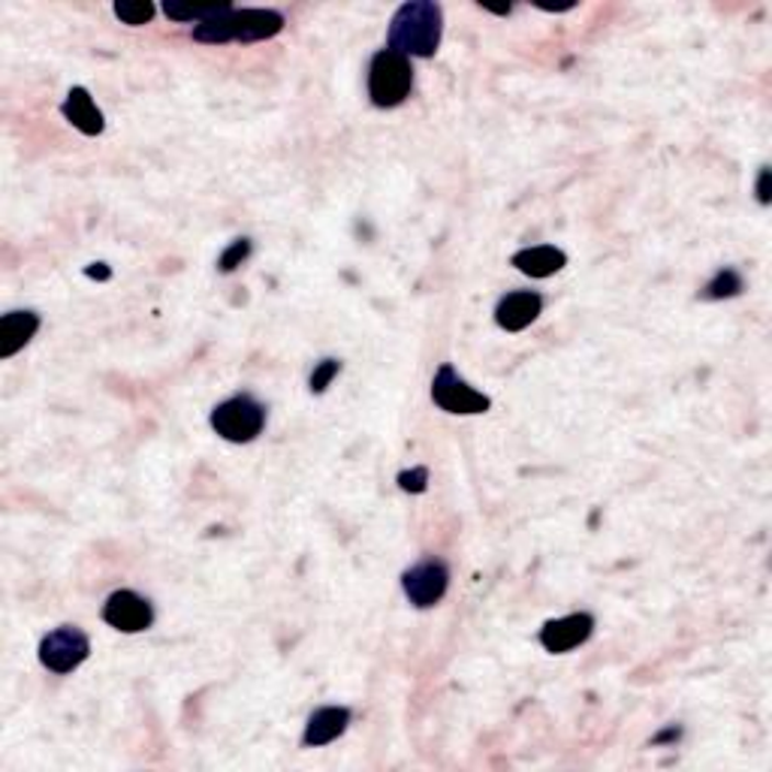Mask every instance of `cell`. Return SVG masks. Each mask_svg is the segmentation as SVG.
Instances as JSON below:
<instances>
[{
    "mask_svg": "<svg viewBox=\"0 0 772 772\" xmlns=\"http://www.w3.org/2000/svg\"><path fill=\"white\" fill-rule=\"evenodd\" d=\"M444 36V10L432 0L401 3L389 22V48L405 58H434Z\"/></svg>",
    "mask_w": 772,
    "mask_h": 772,
    "instance_id": "1",
    "label": "cell"
},
{
    "mask_svg": "<svg viewBox=\"0 0 772 772\" xmlns=\"http://www.w3.org/2000/svg\"><path fill=\"white\" fill-rule=\"evenodd\" d=\"M413 91V67L410 58L398 55L393 48L374 52L368 64V96L377 109H396Z\"/></svg>",
    "mask_w": 772,
    "mask_h": 772,
    "instance_id": "2",
    "label": "cell"
},
{
    "mask_svg": "<svg viewBox=\"0 0 772 772\" xmlns=\"http://www.w3.org/2000/svg\"><path fill=\"white\" fill-rule=\"evenodd\" d=\"M212 429L220 434L229 444H251L257 434L263 432L265 425V408L263 401H257L251 393H239V396L220 401L212 410Z\"/></svg>",
    "mask_w": 772,
    "mask_h": 772,
    "instance_id": "3",
    "label": "cell"
},
{
    "mask_svg": "<svg viewBox=\"0 0 772 772\" xmlns=\"http://www.w3.org/2000/svg\"><path fill=\"white\" fill-rule=\"evenodd\" d=\"M432 401L446 413H456V417H474V413H486L492 408V398L483 396L480 389H474L450 362H444L434 372Z\"/></svg>",
    "mask_w": 772,
    "mask_h": 772,
    "instance_id": "4",
    "label": "cell"
},
{
    "mask_svg": "<svg viewBox=\"0 0 772 772\" xmlns=\"http://www.w3.org/2000/svg\"><path fill=\"white\" fill-rule=\"evenodd\" d=\"M36 655H39V663L46 667L48 673L67 676L88 661L91 639L76 625H60L39 639V651Z\"/></svg>",
    "mask_w": 772,
    "mask_h": 772,
    "instance_id": "5",
    "label": "cell"
},
{
    "mask_svg": "<svg viewBox=\"0 0 772 772\" xmlns=\"http://www.w3.org/2000/svg\"><path fill=\"white\" fill-rule=\"evenodd\" d=\"M401 589L417 610H432L444 601L446 589H450V567L441 558L429 555L401 574Z\"/></svg>",
    "mask_w": 772,
    "mask_h": 772,
    "instance_id": "6",
    "label": "cell"
},
{
    "mask_svg": "<svg viewBox=\"0 0 772 772\" xmlns=\"http://www.w3.org/2000/svg\"><path fill=\"white\" fill-rule=\"evenodd\" d=\"M103 622L121 634H143L155 625V606L139 591L118 589L112 591L103 603Z\"/></svg>",
    "mask_w": 772,
    "mask_h": 772,
    "instance_id": "7",
    "label": "cell"
},
{
    "mask_svg": "<svg viewBox=\"0 0 772 772\" xmlns=\"http://www.w3.org/2000/svg\"><path fill=\"white\" fill-rule=\"evenodd\" d=\"M591 634H594V615L570 613L561 618H549L541 627V646L553 655H565V651H574L582 643H589Z\"/></svg>",
    "mask_w": 772,
    "mask_h": 772,
    "instance_id": "8",
    "label": "cell"
},
{
    "mask_svg": "<svg viewBox=\"0 0 772 772\" xmlns=\"http://www.w3.org/2000/svg\"><path fill=\"white\" fill-rule=\"evenodd\" d=\"M284 12L277 10H236L229 12V34L232 43H260L284 31Z\"/></svg>",
    "mask_w": 772,
    "mask_h": 772,
    "instance_id": "9",
    "label": "cell"
},
{
    "mask_svg": "<svg viewBox=\"0 0 772 772\" xmlns=\"http://www.w3.org/2000/svg\"><path fill=\"white\" fill-rule=\"evenodd\" d=\"M543 314V296L534 290H513L495 305V323L504 332H522Z\"/></svg>",
    "mask_w": 772,
    "mask_h": 772,
    "instance_id": "10",
    "label": "cell"
},
{
    "mask_svg": "<svg viewBox=\"0 0 772 772\" xmlns=\"http://www.w3.org/2000/svg\"><path fill=\"white\" fill-rule=\"evenodd\" d=\"M350 722H353V712L348 706H323L317 709L305 724V734H302V746L305 748H320L336 742L338 736L348 734Z\"/></svg>",
    "mask_w": 772,
    "mask_h": 772,
    "instance_id": "11",
    "label": "cell"
},
{
    "mask_svg": "<svg viewBox=\"0 0 772 772\" xmlns=\"http://www.w3.org/2000/svg\"><path fill=\"white\" fill-rule=\"evenodd\" d=\"M60 115L70 121L76 130L84 133V136H100V133L106 130V118H103V112H100V106L94 103L91 91L82 88V84L70 88L67 100L60 103Z\"/></svg>",
    "mask_w": 772,
    "mask_h": 772,
    "instance_id": "12",
    "label": "cell"
},
{
    "mask_svg": "<svg viewBox=\"0 0 772 772\" xmlns=\"http://www.w3.org/2000/svg\"><path fill=\"white\" fill-rule=\"evenodd\" d=\"M39 332V314L36 311H7L0 317V360L15 356L31 338Z\"/></svg>",
    "mask_w": 772,
    "mask_h": 772,
    "instance_id": "13",
    "label": "cell"
},
{
    "mask_svg": "<svg viewBox=\"0 0 772 772\" xmlns=\"http://www.w3.org/2000/svg\"><path fill=\"white\" fill-rule=\"evenodd\" d=\"M510 263L516 265L522 275L529 277H553L555 272H561L567 265V253L555 245H534V248H522L510 257Z\"/></svg>",
    "mask_w": 772,
    "mask_h": 772,
    "instance_id": "14",
    "label": "cell"
},
{
    "mask_svg": "<svg viewBox=\"0 0 772 772\" xmlns=\"http://www.w3.org/2000/svg\"><path fill=\"white\" fill-rule=\"evenodd\" d=\"M746 290V281H742V275L736 272L734 265H724V269H718L715 275L703 284V290H700V299L703 302H722V299H734V296H739Z\"/></svg>",
    "mask_w": 772,
    "mask_h": 772,
    "instance_id": "15",
    "label": "cell"
},
{
    "mask_svg": "<svg viewBox=\"0 0 772 772\" xmlns=\"http://www.w3.org/2000/svg\"><path fill=\"white\" fill-rule=\"evenodd\" d=\"M232 3H227V0H220V3H163V12H167V19H172V22H193L200 24L205 22V19H212V15H217V12L229 10Z\"/></svg>",
    "mask_w": 772,
    "mask_h": 772,
    "instance_id": "16",
    "label": "cell"
},
{
    "mask_svg": "<svg viewBox=\"0 0 772 772\" xmlns=\"http://www.w3.org/2000/svg\"><path fill=\"white\" fill-rule=\"evenodd\" d=\"M112 12H115V19H121L124 24L139 27V24H148L155 19L157 7L151 0H118V3L112 7Z\"/></svg>",
    "mask_w": 772,
    "mask_h": 772,
    "instance_id": "17",
    "label": "cell"
},
{
    "mask_svg": "<svg viewBox=\"0 0 772 772\" xmlns=\"http://www.w3.org/2000/svg\"><path fill=\"white\" fill-rule=\"evenodd\" d=\"M338 372H341V360L326 356V360H320L314 365L311 377H308V389H311L314 396H323L326 389H329V384L338 377Z\"/></svg>",
    "mask_w": 772,
    "mask_h": 772,
    "instance_id": "18",
    "label": "cell"
},
{
    "mask_svg": "<svg viewBox=\"0 0 772 772\" xmlns=\"http://www.w3.org/2000/svg\"><path fill=\"white\" fill-rule=\"evenodd\" d=\"M251 239H236L229 241V248L220 257H217V272H224V275H229V272H236L248 257H251Z\"/></svg>",
    "mask_w": 772,
    "mask_h": 772,
    "instance_id": "19",
    "label": "cell"
},
{
    "mask_svg": "<svg viewBox=\"0 0 772 772\" xmlns=\"http://www.w3.org/2000/svg\"><path fill=\"white\" fill-rule=\"evenodd\" d=\"M398 486L410 495H422L429 489V468H410L398 474Z\"/></svg>",
    "mask_w": 772,
    "mask_h": 772,
    "instance_id": "20",
    "label": "cell"
},
{
    "mask_svg": "<svg viewBox=\"0 0 772 772\" xmlns=\"http://www.w3.org/2000/svg\"><path fill=\"white\" fill-rule=\"evenodd\" d=\"M682 739V727H676V724H670L667 730H661V734L651 736V746H667V742H679Z\"/></svg>",
    "mask_w": 772,
    "mask_h": 772,
    "instance_id": "21",
    "label": "cell"
},
{
    "mask_svg": "<svg viewBox=\"0 0 772 772\" xmlns=\"http://www.w3.org/2000/svg\"><path fill=\"white\" fill-rule=\"evenodd\" d=\"M758 203L770 205V167H760L758 175Z\"/></svg>",
    "mask_w": 772,
    "mask_h": 772,
    "instance_id": "22",
    "label": "cell"
},
{
    "mask_svg": "<svg viewBox=\"0 0 772 772\" xmlns=\"http://www.w3.org/2000/svg\"><path fill=\"white\" fill-rule=\"evenodd\" d=\"M84 275L94 277V281H109V277H112V269H109L106 263H91L84 269Z\"/></svg>",
    "mask_w": 772,
    "mask_h": 772,
    "instance_id": "23",
    "label": "cell"
}]
</instances>
